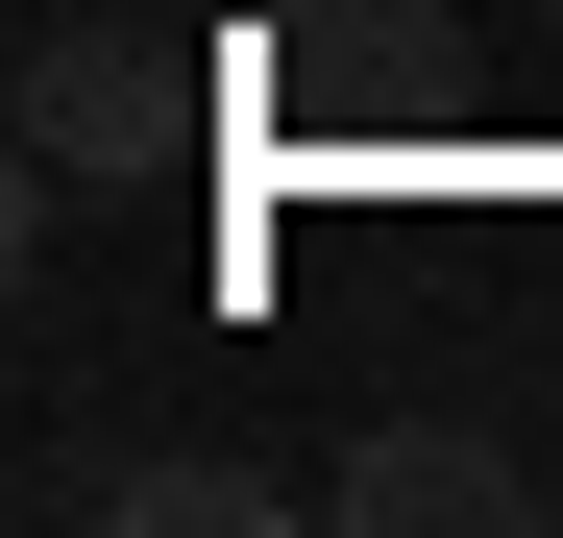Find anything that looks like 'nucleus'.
Here are the masks:
<instances>
[{
    "instance_id": "obj_3",
    "label": "nucleus",
    "mask_w": 563,
    "mask_h": 538,
    "mask_svg": "<svg viewBox=\"0 0 563 538\" xmlns=\"http://www.w3.org/2000/svg\"><path fill=\"white\" fill-rule=\"evenodd\" d=\"M99 514H123V538H295L319 490H295V466H221V440H147V466H99Z\"/></svg>"
},
{
    "instance_id": "obj_2",
    "label": "nucleus",
    "mask_w": 563,
    "mask_h": 538,
    "mask_svg": "<svg viewBox=\"0 0 563 538\" xmlns=\"http://www.w3.org/2000/svg\"><path fill=\"white\" fill-rule=\"evenodd\" d=\"M319 514H343V538H515V514H563V490L515 466L490 416H367L343 466H319Z\"/></svg>"
},
{
    "instance_id": "obj_1",
    "label": "nucleus",
    "mask_w": 563,
    "mask_h": 538,
    "mask_svg": "<svg viewBox=\"0 0 563 538\" xmlns=\"http://www.w3.org/2000/svg\"><path fill=\"white\" fill-rule=\"evenodd\" d=\"M147 171H172L147 25H49V49H25V197H147Z\"/></svg>"
}]
</instances>
